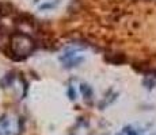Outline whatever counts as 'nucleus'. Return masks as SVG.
I'll use <instances>...</instances> for the list:
<instances>
[{
  "instance_id": "3",
  "label": "nucleus",
  "mask_w": 156,
  "mask_h": 135,
  "mask_svg": "<svg viewBox=\"0 0 156 135\" xmlns=\"http://www.w3.org/2000/svg\"><path fill=\"white\" fill-rule=\"evenodd\" d=\"M68 95H69L71 100H75V99H76V93H75V91H72V88L68 89Z\"/></svg>"
},
{
  "instance_id": "1",
  "label": "nucleus",
  "mask_w": 156,
  "mask_h": 135,
  "mask_svg": "<svg viewBox=\"0 0 156 135\" xmlns=\"http://www.w3.org/2000/svg\"><path fill=\"white\" fill-rule=\"evenodd\" d=\"M80 91H82V93H83V96H84L86 99H90L92 96L91 86H88L87 84H82V85H80Z\"/></svg>"
},
{
  "instance_id": "2",
  "label": "nucleus",
  "mask_w": 156,
  "mask_h": 135,
  "mask_svg": "<svg viewBox=\"0 0 156 135\" xmlns=\"http://www.w3.org/2000/svg\"><path fill=\"white\" fill-rule=\"evenodd\" d=\"M57 3L58 2H55V3H46V4H42L40 5V10H46V8H53L57 5Z\"/></svg>"
}]
</instances>
